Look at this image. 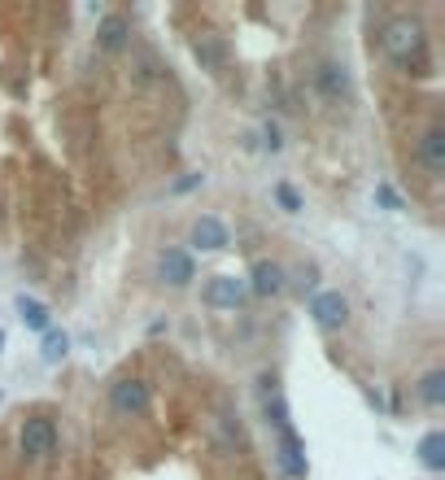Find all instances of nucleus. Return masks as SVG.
Masks as SVG:
<instances>
[{
  "label": "nucleus",
  "instance_id": "f257e3e1",
  "mask_svg": "<svg viewBox=\"0 0 445 480\" xmlns=\"http://www.w3.org/2000/svg\"><path fill=\"white\" fill-rule=\"evenodd\" d=\"M424 48H428V35H424V22L415 18H398L384 27V53L398 62V66H419L424 62Z\"/></svg>",
  "mask_w": 445,
  "mask_h": 480
},
{
  "label": "nucleus",
  "instance_id": "f03ea898",
  "mask_svg": "<svg viewBox=\"0 0 445 480\" xmlns=\"http://www.w3.org/2000/svg\"><path fill=\"white\" fill-rule=\"evenodd\" d=\"M22 454L27 459H48L53 450H57V428H53V419H44V415H35L22 424Z\"/></svg>",
  "mask_w": 445,
  "mask_h": 480
},
{
  "label": "nucleus",
  "instance_id": "7ed1b4c3",
  "mask_svg": "<svg viewBox=\"0 0 445 480\" xmlns=\"http://www.w3.org/2000/svg\"><path fill=\"white\" fill-rule=\"evenodd\" d=\"M109 407L118 415H144L149 411V384L136 376H127V380H118L114 389H109Z\"/></svg>",
  "mask_w": 445,
  "mask_h": 480
},
{
  "label": "nucleus",
  "instance_id": "20e7f679",
  "mask_svg": "<svg viewBox=\"0 0 445 480\" xmlns=\"http://www.w3.org/2000/svg\"><path fill=\"white\" fill-rule=\"evenodd\" d=\"M310 314H314L319 328L337 332V328L349 323V302H345L341 293H314V297H310Z\"/></svg>",
  "mask_w": 445,
  "mask_h": 480
},
{
  "label": "nucleus",
  "instance_id": "39448f33",
  "mask_svg": "<svg viewBox=\"0 0 445 480\" xmlns=\"http://www.w3.org/2000/svg\"><path fill=\"white\" fill-rule=\"evenodd\" d=\"M206 302L218 310H236L240 302H244V279H236V275H214L206 284Z\"/></svg>",
  "mask_w": 445,
  "mask_h": 480
},
{
  "label": "nucleus",
  "instance_id": "423d86ee",
  "mask_svg": "<svg viewBox=\"0 0 445 480\" xmlns=\"http://www.w3.org/2000/svg\"><path fill=\"white\" fill-rule=\"evenodd\" d=\"M158 271H162V279H167L171 288H184V284H193L197 267H193V258H188L184 249H162V258H158Z\"/></svg>",
  "mask_w": 445,
  "mask_h": 480
},
{
  "label": "nucleus",
  "instance_id": "0eeeda50",
  "mask_svg": "<svg viewBox=\"0 0 445 480\" xmlns=\"http://www.w3.org/2000/svg\"><path fill=\"white\" fill-rule=\"evenodd\" d=\"M419 162L428 175H445V132L441 127H428L419 140Z\"/></svg>",
  "mask_w": 445,
  "mask_h": 480
},
{
  "label": "nucleus",
  "instance_id": "6e6552de",
  "mask_svg": "<svg viewBox=\"0 0 445 480\" xmlns=\"http://www.w3.org/2000/svg\"><path fill=\"white\" fill-rule=\"evenodd\" d=\"M279 467L288 472V476H306L310 463H306V450H302V441H297V433H279Z\"/></svg>",
  "mask_w": 445,
  "mask_h": 480
},
{
  "label": "nucleus",
  "instance_id": "1a4fd4ad",
  "mask_svg": "<svg viewBox=\"0 0 445 480\" xmlns=\"http://www.w3.org/2000/svg\"><path fill=\"white\" fill-rule=\"evenodd\" d=\"M249 279H253L249 288H253L258 297H275V293H284V267H279V262H271V258H262V262L253 267V275H249Z\"/></svg>",
  "mask_w": 445,
  "mask_h": 480
},
{
  "label": "nucleus",
  "instance_id": "9d476101",
  "mask_svg": "<svg viewBox=\"0 0 445 480\" xmlns=\"http://www.w3.org/2000/svg\"><path fill=\"white\" fill-rule=\"evenodd\" d=\"M188 240L197 244V249H227V227L218 223V219H197L193 223V232H188Z\"/></svg>",
  "mask_w": 445,
  "mask_h": 480
},
{
  "label": "nucleus",
  "instance_id": "9b49d317",
  "mask_svg": "<svg viewBox=\"0 0 445 480\" xmlns=\"http://www.w3.org/2000/svg\"><path fill=\"white\" fill-rule=\"evenodd\" d=\"M127 31H132V27H127V18L109 13V18H105L101 27H97V44H101L105 53H118V48L127 44Z\"/></svg>",
  "mask_w": 445,
  "mask_h": 480
},
{
  "label": "nucleus",
  "instance_id": "f8f14e48",
  "mask_svg": "<svg viewBox=\"0 0 445 480\" xmlns=\"http://www.w3.org/2000/svg\"><path fill=\"white\" fill-rule=\"evenodd\" d=\"M419 463H424L428 472H441L445 467V433H428V437L419 441Z\"/></svg>",
  "mask_w": 445,
  "mask_h": 480
},
{
  "label": "nucleus",
  "instance_id": "ddd939ff",
  "mask_svg": "<svg viewBox=\"0 0 445 480\" xmlns=\"http://www.w3.org/2000/svg\"><path fill=\"white\" fill-rule=\"evenodd\" d=\"M319 88H323V97H345V92H349V74H345V66H337V62L319 66Z\"/></svg>",
  "mask_w": 445,
  "mask_h": 480
},
{
  "label": "nucleus",
  "instance_id": "4468645a",
  "mask_svg": "<svg viewBox=\"0 0 445 480\" xmlns=\"http://www.w3.org/2000/svg\"><path fill=\"white\" fill-rule=\"evenodd\" d=\"M18 314H22V323L27 328H35V332H48V306L44 302H35V297H18Z\"/></svg>",
  "mask_w": 445,
  "mask_h": 480
},
{
  "label": "nucleus",
  "instance_id": "2eb2a0df",
  "mask_svg": "<svg viewBox=\"0 0 445 480\" xmlns=\"http://www.w3.org/2000/svg\"><path fill=\"white\" fill-rule=\"evenodd\" d=\"M66 354H70V337H66V332H53V328H48V332H44V345H39V358H44L48 367H57Z\"/></svg>",
  "mask_w": 445,
  "mask_h": 480
},
{
  "label": "nucleus",
  "instance_id": "dca6fc26",
  "mask_svg": "<svg viewBox=\"0 0 445 480\" xmlns=\"http://www.w3.org/2000/svg\"><path fill=\"white\" fill-rule=\"evenodd\" d=\"M419 398H424L428 407H441L445 402V372H428V376L419 380Z\"/></svg>",
  "mask_w": 445,
  "mask_h": 480
},
{
  "label": "nucleus",
  "instance_id": "f3484780",
  "mask_svg": "<svg viewBox=\"0 0 445 480\" xmlns=\"http://www.w3.org/2000/svg\"><path fill=\"white\" fill-rule=\"evenodd\" d=\"M193 53H197V57H201V62H206V66H223V44H218V39H214V35H197V44H193Z\"/></svg>",
  "mask_w": 445,
  "mask_h": 480
},
{
  "label": "nucleus",
  "instance_id": "a211bd4d",
  "mask_svg": "<svg viewBox=\"0 0 445 480\" xmlns=\"http://www.w3.org/2000/svg\"><path fill=\"white\" fill-rule=\"evenodd\" d=\"M267 415H271V424L279 428V433H293V419H288V407H284V398H279V393L267 398Z\"/></svg>",
  "mask_w": 445,
  "mask_h": 480
},
{
  "label": "nucleus",
  "instance_id": "6ab92c4d",
  "mask_svg": "<svg viewBox=\"0 0 445 480\" xmlns=\"http://www.w3.org/2000/svg\"><path fill=\"white\" fill-rule=\"evenodd\" d=\"M275 201L288 210V214H297V210H302V197H297V193H293L288 184H279V188H275Z\"/></svg>",
  "mask_w": 445,
  "mask_h": 480
},
{
  "label": "nucleus",
  "instance_id": "aec40b11",
  "mask_svg": "<svg viewBox=\"0 0 445 480\" xmlns=\"http://www.w3.org/2000/svg\"><path fill=\"white\" fill-rule=\"evenodd\" d=\"M376 201H380V206H389V210H402V197H398L389 184H380V188H376Z\"/></svg>",
  "mask_w": 445,
  "mask_h": 480
},
{
  "label": "nucleus",
  "instance_id": "412c9836",
  "mask_svg": "<svg viewBox=\"0 0 445 480\" xmlns=\"http://www.w3.org/2000/svg\"><path fill=\"white\" fill-rule=\"evenodd\" d=\"M262 136H267V149H279V144H284V140H279V127H275V123H267V132H262Z\"/></svg>",
  "mask_w": 445,
  "mask_h": 480
},
{
  "label": "nucleus",
  "instance_id": "4be33fe9",
  "mask_svg": "<svg viewBox=\"0 0 445 480\" xmlns=\"http://www.w3.org/2000/svg\"><path fill=\"white\" fill-rule=\"evenodd\" d=\"M201 184V175H184L179 184H175V193H188V188H197Z\"/></svg>",
  "mask_w": 445,
  "mask_h": 480
},
{
  "label": "nucleus",
  "instance_id": "5701e85b",
  "mask_svg": "<svg viewBox=\"0 0 445 480\" xmlns=\"http://www.w3.org/2000/svg\"><path fill=\"white\" fill-rule=\"evenodd\" d=\"M0 349H4V332H0Z\"/></svg>",
  "mask_w": 445,
  "mask_h": 480
}]
</instances>
